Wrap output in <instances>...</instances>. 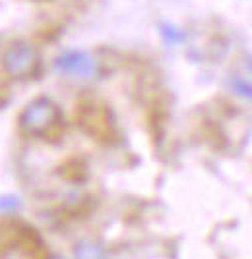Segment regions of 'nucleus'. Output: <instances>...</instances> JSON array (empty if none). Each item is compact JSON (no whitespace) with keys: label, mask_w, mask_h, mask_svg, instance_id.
Here are the masks:
<instances>
[{"label":"nucleus","mask_w":252,"mask_h":259,"mask_svg":"<svg viewBox=\"0 0 252 259\" xmlns=\"http://www.w3.org/2000/svg\"><path fill=\"white\" fill-rule=\"evenodd\" d=\"M58 108L53 101L39 97L31 101L20 116L22 128L31 136H45L56 126L58 122Z\"/></svg>","instance_id":"nucleus-1"},{"label":"nucleus","mask_w":252,"mask_h":259,"mask_svg":"<svg viewBox=\"0 0 252 259\" xmlns=\"http://www.w3.org/2000/svg\"><path fill=\"white\" fill-rule=\"evenodd\" d=\"M37 60H39V56L31 45L14 43L4 53V70L12 77H27L35 72Z\"/></svg>","instance_id":"nucleus-2"},{"label":"nucleus","mask_w":252,"mask_h":259,"mask_svg":"<svg viewBox=\"0 0 252 259\" xmlns=\"http://www.w3.org/2000/svg\"><path fill=\"white\" fill-rule=\"evenodd\" d=\"M56 68H60L66 74H78V76H91L93 70H95V64L93 60L89 58L88 54L82 53H70L62 56L58 62H56Z\"/></svg>","instance_id":"nucleus-3"},{"label":"nucleus","mask_w":252,"mask_h":259,"mask_svg":"<svg viewBox=\"0 0 252 259\" xmlns=\"http://www.w3.org/2000/svg\"><path fill=\"white\" fill-rule=\"evenodd\" d=\"M76 257L78 259H105L103 255V249L93 246V244H84L80 246L76 251Z\"/></svg>","instance_id":"nucleus-4"},{"label":"nucleus","mask_w":252,"mask_h":259,"mask_svg":"<svg viewBox=\"0 0 252 259\" xmlns=\"http://www.w3.org/2000/svg\"><path fill=\"white\" fill-rule=\"evenodd\" d=\"M53 259H58V257H53Z\"/></svg>","instance_id":"nucleus-5"}]
</instances>
